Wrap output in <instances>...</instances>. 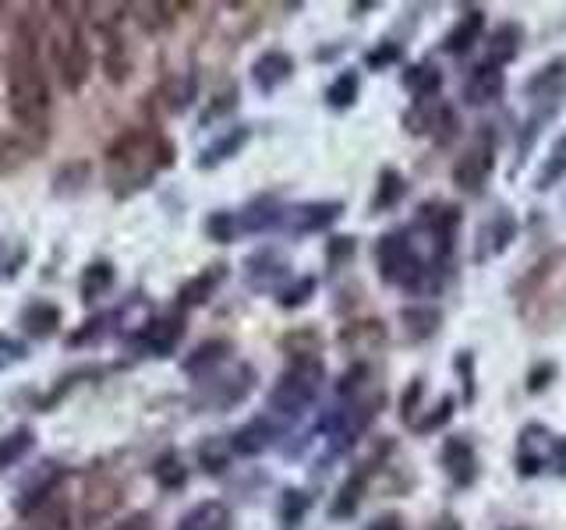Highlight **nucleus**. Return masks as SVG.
Segmentation results:
<instances>
[{"label":"nucleus","mask_w":566,"mask_h":530,"mask_svg":"<svg viewBox=\"0 0 566 530\" xmlns=\"http://www.w3.org/2000/svg\"><path fill=\"white\" fill-rule=\"evenodd\" d=\"M39 39L42 36L33 19H22V25L14 28L8 53V103L19 135L42 146L50 138V82L39 61Z\"/></svg>","instance_id":"f257e3e1"},{"label":"nucleus","mask_w":566,"mask_h":530,"mask_svg":"<svg viewBox=\"0 0 566 530\" xmlns=\"http://www.w3.org/2000/svg\"><path fill=\"white\" fill-rule=\"evenodd\" d=\"M170 163H174V146L160 132H124L107 149V174L118 195L146 188L156 170H167Z\"/></svg>","instance_id":"f03ea898"},{"label":"nucleus","mask_w":566,"mask_h":530,"mask_svg":"<svg viewBox=\"0 0 566 530\" xmlns=\"http://www.w3.org/2000/svg\"><path fill=\"white\" fill-rule=\"evenodd\" d=\"M319 385H322V365L316 357L311 361H294L273 382V390H269V410L283 414V418H297V414H305L316 404Z\"/></svg>","instance_id":"7ed1b4c3"},{"label":"nucleus","mask_w":566,"mask_h":530,"mask_svg":"<svg viewBox=\"0 0 566 530\" xmlns=\"http://www.w3.org/2000/svg\"><path fill=\"white\" fill-rule=\"evenodd\" d=\"M379 276L390 286H404V291H424V262L407 241V231H393L379 237L376 248Z\"/></svg>","instance_id":"20e7f679"},{"label":"nucleus","mask_w":566,"mask_h":530,"mask_svg":"<svg viewBox=\"0 0 566 530\" xmlns=\"http://www.w3.org/2000/svg\"><path fill=\"white\" fill-rule=\"evenodd\" d=\"M50 50H53V67H57V75H61L64 89L78 93L85 78H89V67H93V53H89V47H85V36L78 33V25L67 22L64 33H53Z\"/></svg>","instance_id":"39448f33"},{"label":"nucleus","mask_w":566,"mask_h":530,"mask_svg":"<svg viewBox=\"0 0 566 530\" xmlns=\"http://www.w3.org/2000/svg\"><path fill=\"white\" fill-rule=\"evenodd\" d=\"M492 167H495V146H492V135H485V141H475L471 149H464L453 163V184L467 195H481L485 184L492 177Z\"/></svg>","instance_id":"423d86ee"},{"label":"nucleus","mask_w":566,"mask_h":530,"mask_svg":"<svg viewBox=\"0 0 566 530\" xmlns=\"http://www.w3.org/2000/svg\"><path fill=\"white\" fill-rule=\"evenodd\" d=\"M439 460H443L446 474L453 478L457 489H471V484L478 481V453H475V446L464 435L446 439L443 453H439Z\"/></svg>","instance_id":"0eeeda50"},{"label":"nucleus","mask_w":566,"mask_h":530,"mask_svg":"<svg viewBox=\"0 0 566 530\" xmlns=\"http://www.w3.org/2000/svg\"><path fill=\"white\" fill-rule=\"evenodd\" d=\"M340 217H344V202H305L283 212V223H287L291 234H316L333 226Z\"/></svg>","instance_id":"6e6552de"},{"label":"nucleus","mask_w":566,"mask_h":530,"mask_svg":"<svg viewBox=\"0 0 566 530\" xmlns=\"http://www.w3.org/2000/svg\"><path fill=\"white\" fill-rule=\"evenodd\" d=\"M524 93L538 99V103H545L549 110H559L566 96V57H556V61H549L538 75H531L524 82Z\"/></svg>","instance_id":"1a4fd4ad"},{"label":"nucleus","mask_w":566,"mask_h":530,"mask_svg":"<svg viewBox=\"0 0 566 530\" xmlns=\"http://www.w3.org/2000/svg\"><path fill=\"white\" fill-rule=\"evenodd\" d=\"M209 393H202V404L206 407H234L237 399H245L251 393V385H255V371L245 365V368H234L231 375H209Z\"/></svg>","instance_id":"9d476101"},{"label":"nucleus","mask_w":566,"mask_h":530,"mask_svg":"<svg viewBox=\"0 0 566 530\" xmlns=\"http://www.w3.org/2000/svg\"><path fill=\"white\" fill-rule=\"evenodd\" d=\"M181 336H184V319L181 315H167V319L146 322V329L138 333V343L149 357H170L177 350Z\"/></svg>","instance_id":"9b49d317"},{"label":"nucleus","mask_w":566,"mask_h":530,"mask_svg":"<svg viewBox=\"0 0 566 530\" xmlns=\"http://www.w3.org/2000/svg\"><path fill=\"white\" fill-rule=\"evenodd\" d=\"M291 75H294V57L276 47L259 53L251 64V82L259 85V93H276L283 82H291Z\"/></svg>","instance_id":"f8f14e48"},{"label":"nucleus","mask_w":566,"mask_h":530,"mask_svg":"<svg viewBox=\"0 0 566 530\" xmlns=\"http://www.w3.org/2000/svg\"><path fill=\"white\" fill-rule=\"evenodd\" d=\"M503 71L495 64H478L464 82V99L471 107H489L495 99H503Z\"/></svg>","instance_id":"ddd939ff"},{"label":"nucleus","mask_w":566,"mask_h":530,"mask_svg":"<svg viewBox=\"0 0 566 530\" xmlns=\"http://www.w3.org/2000/svg\"><path fill=\"white\" fill-rule=\"evenodd\" d=\"M276 435H280V428L269 418H251L248 424H241L234 432L231 449L241 453V456H259V453H266L269 446H273Z\"/></svg>","instance_id":"4468645a"},{"label":"nucleus","mask_w":566,"mask_h":530,"mask_svg":"<svg viewBox=\"0 0 566 530\" xmlns=\"http://www.w3.org/2000/svg\"><path fill=\"white\" fill-rule=\"evenodd\" d=\"M245 276H248V283L255 286V291H269L276 280L287 276V259H283V255L273 251V248H262L245 262Z\"/></svg>","instance_id":"2eb2a0df"},{"label":"nucleus","mask_w":566,"mask_h":530,"mask_svg":"<svg viewBox=\"0 0 566 530\" xmlns=\"http://www.w3.org/2000/svg\"><path fill=\"white\" fill-rule=\"evenodd\" d=\"M481 28H485V11L471 8V11H467L464 19L446 33L443 50L453 53V57H464L467 50H475V42H481Z\"/></svg>","instance_id":"dca6fc26"},{"label":"nucleus","mask_w":566,"mask_h":530,"mask_svg":"<svg viewBox=\"0 0 566 530\" xmlns=\"http://www.w3.org/2000/svg\"><path fill=\"white\" fill-rule=\"evenodd\" d=\"M223 276H226V266H223V262H220V266H206L202 272H198V276H192V280L177 291L181 308H198V305H206V300L212 297V291H217V286L223 283Z\"/></svg>","instance_id":"f3484780"},{"label":"nucleus","mask_w":566,"mask_h":530,"mask_svg":"<svg viewBox=\"0 0 566 530\" xmlns=\"http://www.w3.org/2000/svg\"><path fill=\"white\" fill-rule=\"evenodd\" d=\"M234 527V517L231 509L217 498H209V503H198L192 513H184L177 530H231Z\"/></svg>","instance_id":"a211bd4d"},{"label":"nucleus","mask_w":566,"mask_h":530,"mask_svg":"<svg viewBox=\"0 0 566 530\" xmlns=\"http://www.w3.org/2000/svg\"><path fill=\"white\" fill-rule=\"evenodd\" d=\"M22 329L33 340H47L61 329V308L50 305V300H33L25 311H22Z\"/></svg>","instance_id":"6ab92c4d"},{"label":"nucleus","mask_w":566,"mask_h":530,"mask_svg":"<svg viewBox=\"0 0 566 530\" xmlns=\"http://www.w3.org/2000/svg\"><path fill=\"white\" fill-rule=\"evenodd\" d=\"M226 354H231V343L226 340H206L202 347L184 361V371L195 379H209V375H217L220 365H226Z\"/></svg>","instance_id":"aec40b11"},{"label":"nucleus","mask_w":566,"mask_h":530,"mask_svg":"<svg viewBox=\"0 0 566 530\" xmlns=\"http://www.w3.org/2000/svg\"><path fill=\"white\" fill-rule=\"evenodd\" d=\"M365 489H368V470H354V474L340 484V492H336L333 506H330V517L333 520H350L361 506Z\"/></svg>","instance_id":"412c9836"},{"label":"nucleus","mask_w":566,"mask_h":530,"mask_svg":"<svg viewBox=\"0 0 566 530\" xmlns=\"http://www.w3.org/2000/svg\"><path fill=\"white\" fill-rule=\"evenodd\" d=\"M283 223V209L273 195H262V198H255V202L245 209V217L237 220L241 231H248V234H262L269 231V226H276Z\"/></svg>","instance_id":"4be33fe9"},{"label":"nucleus","mask_w":566,"mask_h":530,"mask_svg":"<svg viewBox=\"0 0 566 530\" xmlns=\"http://www.w3.org/2000/svg\"><path fill=\"white\" fill-rule=\"evenodd\" d=\"M401 322L410 340H429V336H435V329L443 325V311L435 305H410L401 311Z\"/></svg>","instance_id":"5701e85b"},{"label":"nucleus","mask_w":566,"mask_h":530,"mask_svg":"<svg viewBox=\"0 0 566 530\" xmlns=\"http://www.w3.org/2000/svg\"><path fill=\"white\" fill-rule=\"evenodd\" d=\"M407 195V181L401 170L382 167L379 170V184H376V198H372V212H386L401 206V198Z\"/></svg>","instance_id":"b1692460"},{"label":"nucleus","mask_w":566,"mask_h":530,"mask_svg":"<svg viewBox=\"0 0 566 530\" xmlns=\"http://www.w3.org/2000/svg\"><path fill=\"white\" fill-rule=\"evenodd\" d=\"M520 53V25L517 22H503L500 28L492 33L489 39V61L485 64H506V61H514V57Z\"/></svg>","instance_id":"393cba45"},{"label":"nucleus","mask_w":566,"mask_h":530,"mask_svg":"<svg viewBox=\"0 0 566 530\" xmlns=\"http://www.w3.org/2000/svg\"><path fill=\"white\" fill-rule=\"evenodd\" d=\"M113 286V266L103 259V262H89L82 269V280H78V291H82V300L85 305H93L103 294H110Z\"/></svg>","instance_id":"a878e982"},{"label":"nucleus","mask_w":566,"mask_h":530,"mask_svg":"<svg viewBox=\"0 0 566 530\" xmlns=\"http://www.w3.org/2000/svg\"><path fill=\"white\" fill-rule=\"evenodd\" d=\"M404 85L415 93V103H421V99L439 96V89H443V75H439V67H432V64H415L404 71Z\"/></svg>","instance_id":"bb28decb"},{"label":"nucleus","mask_w":566,"mask_h":530,"mask_svg":"<svg viewBox=\"0 0 566 530\" xmlns=\"http://www.w3.org/2000/svg\"><path fill=\"white\" fill-rule=\"evenodd\" d=\"M386 340V325L382 322H354V325H347L344 333H340V343H344V347H350V350H372V347H379V343Z\"/></svg>","instance_id":"cd10ccee"},{"label":"nucleus","mask_w":566,"mask_h":530,"mask_svg":"<svg viewBox=\"0 0 566 530\" xmlns=\"http://www.w3.org/2000/svg\"><path fill=\"white\" fill-rule=\"evenodd\" d=\"M358 93H361L358 71H340V75L330 82V89H325V103L333 110H350L358 103Z\"/></svg>","instance_id":"c85d7f7f"},{"label":"nucleus","mask_w":566,"mask_h":530,"mask_svg":"<svg viewBox=\"0 0 566 530\" xmlns=\"http://www.w3.org/2000/svg\"><path fill=\"white\" fill-rule=\"evenodd\" d=\"M36 446V432L33 428H14V432H8L4 439H0V470H8L22 460V456Z\"/></svg>","instance_id":"c756f323"},{"label":"nucleus","mask_w":566,"mask_h":530,"mask_svg":"<svg viewBox=\"0 0 566 530\" xmlns=\"http://www.w3.org/2000/svg\"><path fill=\"white\" fill-rule=\"evenodd\" d=\"M245 141H248V127H234V132H226L220 141H212L209 149H202V160H198V167L209 170V167H217L223 160H231V156L245 146Z\"/></svg>","instance_id":"7c9ffc66"},{"label":"nucleus","mask_w":566,"mask_h":530,"mask_svg":"<svg viewBox=\"0 0 566 530\" xmlns=\"http://www.w3.org/2000/svg\"><path fill=\"white\" fill-rule=\"evenodd\" d=\"M89 174H93V167L85 160L64 163L61 170H57V177H53V195H75V192H82L85 184H89Z\"/></svg>","instance_id":"2f4dec72"},{"label":"nucleus","mask_w":566,"mask_h":530,"mask_svg":"<svg viewBox=\"0 0 566 530\" xmlns=\"http://www.w3.org/2000/svg\"><path fill=\"white\" fill-rule=\"evenodd\" d=\"M517 234V220L509 217V212H500V217L492 220V226L485 231V241H489V248L481 251V259H489V255H500L509 248V241H514Z\"/></svg>","instance_id":"473e14b6"},{"label":"nucleus","mask_w":566,"mask_h":530,"mask_svg":"<svg viewBox=\"0 0 566 530\" xmlns=\"http://www.w3.org/2000/svg\"><path fill=\"white\" fill-rule=\"evenodd\" d=\"M192 96H195V78L192 75H181V78H170L163 85V107L167 113H177L192 103Z\"/></svg>","instance_id":"72a5a7b5"},{"label":"nucleus","mask_w":566,"mask_h":530,"mask_svg":"<svg viewBox=\"0 0 566 530\" xmlns=\"http://www.w3.org/2000/svg\"><path fill=\"white\" fill-rule=\"evenodd\" d=\"M311 506V498L305 492H297V489H287L280 495V520L287 523V527H297L305 520V513Z\"/></svg>","instance_id":"f704fd0d"},{"label":"nucleus","mask_w":566,"mask_h":530,"mask_svg":"<svg viewBox=\"0 0 566 530\" xmlns=\"http://www.w3.org/2000/svg\"><path fill=\"white\" fill-rule=\"evenodd\" d=\"M559 177H566V135L556 141V146H552V152H549V160H545V167H542V177H538V188H552V184H556Z\"/></svg>","instance_id":"c9c22d12"},{"label":"nucleus","mask_w":566,"mask_h":530,"mask_svg":"<svg viewBox=\"0 0 566 530\" xmlns=\"http://www.w3.org/2000/svg\"><path fill=\"white\" fill-rule=\"evenodd\" d=\"M311 294H316V276H302V280H294L291 286H283V291L276 294V300H280V308H302L311 300Z\"/></svg>","instance_id":"e433bc0d"},{"label":"nucleus","mask_w":566,"mask_h":530,"mask_svg":"<svg viewBox=\"0 0 566 530\" xmlns=\"http://www.w3.org/2000/svg\"><path fill=\"white\" fill-rule=\"evenodd\" d=\"M156 481H160L163 489H181V484L188 481V467H184L174 453H167L163 460H156Z\"/></svg>","instance_id":"4c0bfd02"},{"label":"nucleus","mask_w":566,"mask_h":530,"mask_svg":"<svg viewBox=\"0 0 566 530\" xmlns=\"http://www.w3.org/2000/svg\"><path fill=\"white\" fill-rule=\"evenodd\" d=\"M283 350H287L291 357H297V361H311V357H316V350H319V336L311 333V329H297V333H291V336H283Z\"/></svg>","instance_id":"58836bf2"},{"label":"nucleus","mask_w":566,"mask_h":530,"mask_svg":"<svg viewBox=\"0 0 566 530\" xmlns=\"http://www.w3.org/2000/svg\"><path fill=\"white\" fill-rule=\"evenodd\" d=\"M206 234L217 241V245H231L234 234H237V220L234 212H212V217L206 220Z\"/></svg>","instance_id":"ea45409f"},{"label":"nucleus","mask_w":566,"mask_h":530,"mask_svg":"<svg viewBox=\"0 0 566 530\" xmlns=\"http://www.w3.org/2000/svg\"><path fill=\"white\" fill-rule=\"evenodd\" d=\"M404 57V50H401V42H382V47H376L372 53L365 57L368 61V67L372 71H382V67H390V64H396Z\"/></svg>","instance_id":"a19ab883"},{"label":"nucleus","mask_w":566,"mask_h":530,"mask_svg":"<svg viewBox=\"0 0 566 530\" xmlns=\"http://www.w3.org/2000/svg\"><path fill=\"white\" fill-rule=\"evenodd\" d=\"M103 333H107V319H103V315H96V319L85 322V329H78V333L67 336V347H85V343L99 340Z\"/></svg>","instance_id":"79ce46f5"},{"label":"nucleus","mask_w":566,"mask_h":530,"mask_svg":"<svg viewBox=\"0 0 566 530\" xmlns=\"http://www.w3.org/2000/svg\"><path fill=\"white\" fill-rule=\"evenodd\" d=\"M453 368H457L460 379H464V399L467 404H475V357H471V350H460Z\"/></svg>","instance_id":"37998d69"},{"label":"nucleus","mask_w":566,"mask_h":530,"mask_svg":"<svg viewBox=\"0 0 566 530\" xmlns=\"http://www.w3.org/2000/svg\"><path fill=\"white\" fill-rule=\"evenodd\" d=\"M453 407H457V404H453V396H443V399H439L435 414H429V418L418 421L415 428H418V432H435V428H443L453 418Z\"/></svg>","instance_id":"c03bdc74"},{"label":"nucleus","mask_w":566,"mask_h":530,"mask_svg":"<svg viewBox=\"0 0 566 530\" xmlns=\"http://www.w3.org/2000/svg\"><path fill=\"white\" fill-rule=\"evenodd\" d=\"M198 464H202L209 474H220V470H226V449H220L217 442H206L202 449H198Z\"/></svg>","instance_id":"a18cd8bd"},{"label":"nucleus","mask_w":566,"mask_h":530,"mask_svg":"<svg viewBox=\"0 0 566 530\" xmlns=\"http://www.w3.org/2000/svg\"><path fill=\"white\" fill-rule=\"evenodd\" d=\"M354 237H333L330 245H325V259H330V266H344V262H350V255H354Z\"/></svg>","instance_id":"49530a36"},{"label":"nucleus","mask_w":566,"mask_h":530,"mask_svg":"<svg viewBox=\"0 0 566 530\" xmlns=\"http://www.w3.org/2000/svg\"><path fill=\"white\" fill-rule=\"evenodd\" d=\"M22 357H25V343L11 340V336H0V371L11 368V365H19Z\"/></svg>","instance_id":"de8ad7c7"},{"label":"nucleus","mask_w":566,"mask_h":530,"mask_svg":"<svg viewBox=\"0 0 566 530\" xmlns=\"http://www.w3.org/2000/svg\"><path fill=\"white\" fill-rule=\"evenodd\" d=\"M365 379H368V368H365V365H354V368L347 371V375L340 379L336 393H340V396H350V393H358Z\"/></svg>","instance_id":"09e8293b"},{"label":"nucleus","mask_w":566,"mask_h":530,"mask_svg":"<svg viewBox=\"0 0 566 530\" xmlns=\"http://www.w3.org/2000/svg\"><path fill=\"white\" fill-rule=\"evenodd\" d=\"M542 467H545V456H542V453H531V449H520V453H517V470H520V478H534Z\"/></svg>","instance_id":"8fccbe9b"},{"label":"nucleus","mask_w":566,"mask_h":530,"mask_svg":"<svg viewBox=\"0 0 566 530\" xmlns=\"http://www.w3.org/2000/svg\"><path fill=\"white\" fill-rule=\"evenodd\" d=\"M549 379H556V365L542 361L538 368H531V375H528V393H542L545 385H549Z\"/></svg>","instance_id":"3c124183"},{"label":"nucleus","mask_w":566,"mask_h":530,"mask_svg":"<svg viewBox=\"0 0 566 530\" xmlns=\"http://www.w3.org/2000/svg\"><path fill=\"white\" fill-rule=\"evenodd\" d=\"M237 93L234 89H226L223 96H212V99H220V103H212L209 110H206V118H202V124H209L212 118H223V113H231L234 107H237V99H234Z\"/></svg>","instance_id":"603ef678"},{"label":"nucleus","mask_w":566,"mask_h":530,"mask_svg":"<svg viewBox=\"0 0 566 530\" xmlns=\"http://www.w3.org/2000/svg\"><path fill=\"white\" fill-rule=\"evenodd\" d=\"M421 390H424V382H421V379H415V382H410V390H407V396H404L401 418H404L407 424H415V407H418V396H421Z\"/></svg>","instance_id":"864d4df0"},{"label":"nucleus","mask_w":566,"mask_h":530,"mask_svg":"<svg viewBox=\"0 0 566 530\" xmlns=\"http://www.w3.org/2000/svg\"><path fill=\"white\" fill-rule=\"evenodd\" d=\"M110 530H152V517H149V513H132V517L121 520V523H113Z\"/></svg>","instance_id":"5fc2aeb1"},{"label":"nucleus","mask_w":566,"mask_h":530,"mask_svg":"<svg viewBox=\"0 0 566 530\" xmlns=\"http://www.w3.org/2000/svg\"><path fill=\"white\" fill-rule=\"evenodd\" d=\"M368 530H404V520L396 517V513H386V517H376L368 523Z\"/></svg>","instance_id":"6e6d98bb"},{"label":"nucleus","mask_w":566,"mask_h":530,"mask_svg":"<svg viewBox=\"0 0 566 530\" xmlns=\"http://www.w3.org/2000/svg\"><path fill=\"white\" fill-rule=\"evenodd\" d=\"M552 464H556L559 474H566V439L556 442V449H552Z\"/></svg>","instance_id":"4d7b16f0"}]
</instances>
